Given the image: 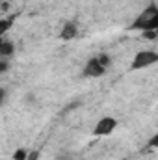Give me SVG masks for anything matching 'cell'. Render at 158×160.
<instances>
[{"label":"cell","mask_w":158,"mask_h":160,"mask_svg":"<svg viewBox=\"0 0 158 160\" xmlns=\"http://www.w3.org/2000/svg\"><path fill=\"white\" fill-rule=\"evenodd\" d=\"M132 32H147V30H158V6L149 4L128 26Z\"/></svg>","instance_id":"cell-1"},{"label":"cell","mask_w":158,"mask_h":160,"mask_svg":"<svg viewBox=\"0 0 158 160\" xmlns=\"http://www.w3.org/2000/svg\"><path fill=\"white\" fill-rule=\"evenodd\" d=\"M110 65H112V58L108 54H99L86 62V65L82 69V77L84 78H101L106 75Z\"/></svg>","instance_id":"cell-2"},{"label":"cell","mask_w":158,"mask_h":160,"mask_svg":"<svg viewBox=\"0 0 158 160\" xmlns=\"http://www.w3.org/2000/svg\"><path fill=\"white\" fill-rule=\"evenodd\" d=\"M158 63V52L155 50H138L130 62V71H141L149 69Z\"/></svg>","instance_id":"cell-3"},{"label":"cell","mask_w":158,"mask_h":160,"mask_svg":"<svg viewBox=\"0 0 158 160\" xmlns=\"http://www.w3.org/2000/svg\"><path fill=\"white\" fill-rule=\"evenodd\" d=\"M117 119L116 118H110V116H106V118H101V119L95 123V127H93V136L95 138H102V136H110L116 128H117Z\"/></svg>","instance_id":"cell-4"},{"label":"cell","mask_w":158,"mask_h":160,"mask_svg":"<svg viewBox=\"0 0 158 160\" xmlns=\"http://www.w3.org/2000/svg\"><path fill=\"white\" fill-rule=\"evenodd\" d=\"M77 36H78V24L75 21H67L60 30V39L62 41H73Z\"/></svg>","instance_id":"cell-5"},{"label":"cell","mask_w":158,"mask_h":160,"mask_svg":"<svg viewBox=\"0 0 158 160\" xmlns=\"http://www.w3.org/2000/svg\"><path fill=\"white\" fill-rule=\"evenodd\" d=\"M15 54V43L13 41H2V45H0V58H9V56H13Z\"/></svg>","instance_id":"cell-6"},{"label":"cell","mask_w":158,"mask_h":160,"mask_svg":"<svg viewBox=\"0 0 158 160\" xmlns=\"http://www.w3.org/2000/svg\"><path fill=\"white\" fill-rule=\"evenodd\" d=\"M13 22H15V15H11V17H4V19H0V38H4L9 30H11V26H13Z\"/></svg>","instance_id":"cell-7"},{"label":"cell","mask_w":158,"mask_h":160,"mask_svg":"<svg viewBox=\"0 0 158 160\" xmlns=\"http://www.w3.org/2000/svg\"><path fill=\"white\" fill-rule=\"evenodd\" d=\"M28 158V149H17L15 153H13V160H26Z\"/></svg>","instance_id":"cell-8"},{"label":"cell","mask_w":158,"mask_h":160,"mask_svg":"<svg viewBox=\"0 0 158 160\" xmlns=\"http://www.w3.org/2000/svg\"><path fill=\"white\" fill-rule=\"evenodd\" d=\"M156 34H158V30H147V32H141V36H143L145 39H149V41L156 39Z\"/></svg>","instance_id":"cell-9"},{"label":"cell","mask_w":158,"mask_h":160,"mask_svg":"<svg viewBox=\"0 0 158 160\" xmlns=\"http://www.w3.org/2000/svg\"><path fill=\"white\" fill-rule=\"evenodd\" d=\"M7 69H9V63H7L4 58H0V75H4Z\"/></svg>","instance_id":"cell-10"},{"label":"cell","mask_w":158,"mask_h":160,"mask_svg":"<svg viewBox=\"0 0 158 160\" xmlns=\"http://www.w3.org/2000/svg\"><path fill=\"white\" fill-rule=\"evenodd\" d=\"M39 151H28V158L26 160H39Z\"/></svg>","instance_id":"cell-11"},{"label":"cell","mask_w":158,"mask_h":160,"mask_svg":"<svg viewBox=\"0 0 158 160\" xmlns=\"http://www.w3.org/2000/svg\"><path fill=\"white\" fill-rule=\"evenodd\" d=\"M6 99H7V91H6L4 88H0V106L6 102Z\"/></svg>","instance_id":"cell-12"},{"label":"cell","mask_w":158,"mask_h":160,"mask_svg":"<svg viewBox=\"0 0 158 160\" xmlns=\"http://www.w3.org/2000/svg\"><path fill=\"white\" fill-rule=\"evenodd\" d=\"M149 147H151V149H156V147H158V136H156V134L151 138V142H149Z\"/></svg>","instance_id":"cell-13"},{"label":"cell","mask_w":158,"mask_h":160,"mask_svg":"<svg viewBox=\"0 0 158 160\" xmlns=\"http://www.w3.org/2000/svg\"><path fill=\"white\" fill-rule=\"evenodd\" d=\"M56 160H73V157H71V153H62V155H58Z\"/></svg>","instance_id":"cell-14"},{"label":"cell","mask_w":158,"mask_h":160,"mask_svg":"<svg viewBox=\"0 0 158 160\" xmlns=\"http://www.w3.org/2000/svg\"><path fill=\"white\" fill-rule=\"evenodd\" d=\"M2 41H4V38H0V45H2Z\"/></svg>","instance_id":"cell-15"}]
</instances>
